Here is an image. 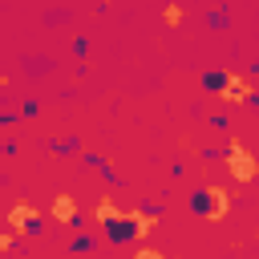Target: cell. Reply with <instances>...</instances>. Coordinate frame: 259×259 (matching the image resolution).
Returning a JSON list of instances; mask_svg holds the SVG:
<instances>
[{"instance_id": "obj_4", "label": "cell", "mask_w": 259, "mask_h": 259, "mask_svg": "<svg viewBox=\"0 0 259 259\" xmlns=\"http://www.w3.org/2000/svg\"><path fill=\"white\" fill-rule=\"evenodd\" d=\"M259 89H255V77L251 73H239V69H227V81H223V101L227 105H239V101H251Z\"/></svg>"}, {"instance_id": "obj_11", "label": "cell", "mask_w": 259, "mask_h": 259, "mask_svg": "<svg viewBox=\"0 0 259 259\" xmlns=\"http://www.w3.org/2000/svg\"><path fill=\"white\" fill-rule=\"evenodd\" d=\"M134 259H166V255H162V251H154V247H138V251H134Z\"/></svg>"}, {"instance_id": "obj_9", "label": "cell", "mask_w": 259, "mask_h": 259, "mask_svg": "<svg viewBox=\"0 0 259 259\" xmlns=\"http://www.w3.org/2000/svg\"><path fill=\"white\" fill-rule=\"evenodd\" d=\"M182 16H186V12H182V4H166V12H162V20H166L170 28H178V24H182Z\"/></svg>"}, {"instance_id": "obj_3", "label": "cell", "mask_w": 259, "mask_h": 259, "mask_svg": "<svg viewBox=\"0 0 259 259\" xmlns=\"http://www.w3.org/2000/svg\"><path fill=\"white\" fill-rule=\"evenodd\" d=\"M8 231L12 235H40V210L24 198H16L8 206Z\"/></svg>"}, {"instance_id": "obj_12", "label": "cell", "mask_w": 259, "mask_h": 259, "mask_svg": "<svg viewBox=\"0 0 259 259\" xmlns=\"http://www.w3.org/2000/svg\"><path fill=\"white\" fill-rule=\"evenodd\" d=\"M12 243H16V235H12V231H4V235H0V251H12Z\"/></svg>"}, {"instance_id": "obj_5", "label": "cell", "mask_w": 259, "mask_h": 259, "mask_svg": "<svg viewBox=\"0 0 259 259\" xmlns=\"http://www.w3.org/2000/svg\"><path fill=\"white\" fill-rule=\"evenodd\" d=\"M125 219L134 223V239H146V235L158 227V210H146V206H130Z\"/></svg>"}, {"instance_id": "obj_2", "label": "cell", "mask_w": 259, "mask_h": 259, "mask_svg": "<svg viewBox=\"0 0 259 259\" xmlns=\"http://www.w3.org/2000/svg\"><path fill=\"white\" fill-rule=\"evenodd\" d=\"M227 170H231L235 182H255L259 178V158L239 138H231V146H227Z\"/></svg>"}, {"instance_id": "obj_6", "label": "cell", "mask_w": 259, "mask_h": 259, "mask_svg": "<svg viewBox=\"0 0 259 259\" xmlns=\"http://www.w3.org/2000/svg\"><path fill=\"white\" fill-rule=\"evenodd\" d=\"M53 219H57L61 227H73V223L81 219V210H77L73 194H57V198H53Z\"/></svg>"}, {"instance_id": "obj_8", "label": "cell", "mask_w": 259, "mask_h": 259, "mask_svg": "<svg viewBox=\"0 0 259 259\" xmlns=\"http://www.w3.org/2000/svg\"><path fill=\"white\" fill-rule=\"evenodd\" d=\"M130 239H134V223H130L125 214H121L117 223H109V243H130Z\"/></svg>"}, {"instance_id": "obj_10", "label": "cell", "mask_w": 259, "mask_h": 259, "mask_svg": "<svg viewBox=\"0 0 259 259\" xmlns=\"http://www.w3.org/2000/svg\"><path fill=\"white\" fill-rule=\"evenodd\" d=\"M223 81H227V73H206L202 77V89L206 93H223Z\"/></svg>"}, {"instance_id": "obj_7", "label": "cell", "mask_w": 259, "mask_h": 259, "mask_svg": "<svg viewBox=\"0 0 259 259\" xmlns=\"http://www.w3.org/2000/svg\"><path fill=\"white\" fill-rule=\"evenodd\" d=\"M121 214H125V210H117V206H113V198H109V194H101V198H97V206H93V214H89V219H93V223H97V227H109V223H117V219H121Z\"/></svg>"}, {"instance_id": "obj_1", "label": "cell", "mask_w": 259, "mask_h": 259, "mask_svg": "<svg viewBox=\"0 0 259 259\" xmlns=\"http://www.w3.org/2000/svg\"><path fill=\"white\" fill-rule=\"evenodd\" d=\"M190 210L202 214V219H210V223H219V219H227V210H231V194H227L223 186H202V190L190 194Z\"/></svg>"}]
</instances>
